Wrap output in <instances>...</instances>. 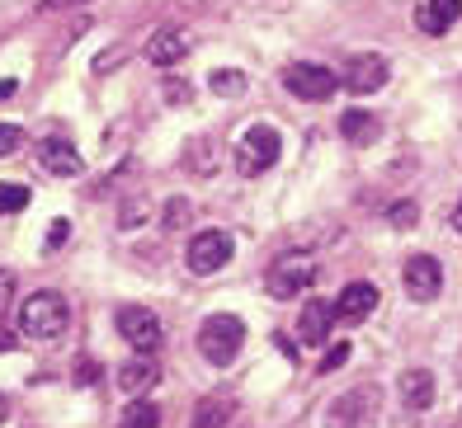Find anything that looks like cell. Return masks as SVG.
<instances>
[{
    "label": "cell",
    "instance_id": "44dd1931",
    "mask_svg": "<svg viewBox=\"0 0 462 428\" xmlns=\"http://www.w3.org/2000/svg\"><path fill=\"white\" fill-rule=\"evenodd\" d=\"M208 85H213V95H222V99H241V95H245V71L222 67V71L208 76Z\"/></svg>",
    "mask_w": 462,
    "mask_h": 428
},
{
    "label": "cell",
    "instance_id": "d6a6232c",
    "mask_svg": "<svg viewBox=\"0 0 462 428\" xmlns=\"http://www.w3.org/2000/svg\"><path fill=\"white\" fill-rule=\"evenodd\" d=\"M453 231L462 235V198H457V207H453Z\"/></svg>",
    "mask_w": 462,
    "mask_h": 428
},
{
    "label": "cell",
    "instance_id": "d4e9b609",
    "mask_svg": "<svg viewBox=\"0 0 462 428\" xmlns=\"http://www.w3.org/2000/svg\"><path fill=\"white\" fill-rule=\"evenodd\" d=\"M349 362V344H330L326 358H321V372H335V368H345Z\"/></svg>",
    "mask_w": 462,
    "mask_h": 428
},
{
    "label": "cell",
    "instance_id": "277c9868",
    "mask_svg": "<svg viewBox=\"0 0 462 428\" xmlns=\"http://www.w3.org/2000/svg\"><path fill=\"white\" fill-rule=\"evenodd\" d=\"M231 156H236V175L255 179V175H264V169H274V160L283 156V141H279L274 127H250V132H241Z\"/></svg>",
    "mask_w": 462,
    "mask_h": 428
},
{
    "label": "cell",
    "instance_id": "5b68a950",
    "mask_svg": "<svg viewBox=\"0 0 462 428\" xmlns=\"http://www.w3.org/2000/svg\"><path fill=\"white\" fill-rule=\"evenodd\" d=\"M283 85H288V95H298L307 104H321V99H330L335 90H340V76H335L330 67H317V61H292V67L283 71Z\"/></svg>",
    "mask_w": 462,
    "mask_h": 428
},
{
    "label": "cell",
    "instance_id": "e0dca14e",
    "mask_svg": "<svg viewBox=\"0 0 462 428\" xmlns=\"http://www.w3.org/2000/svg\"><path fill=\"white\" fill-rule=\"evenodd\" d=\"M340 132L349 146H373L377 137H383V118L368 114V109H345L340 114Z\"/></svg>",
    "mask_w": 462,
    "mask_h": 428
},
{
    "label": "cell",
    "instance_id": "ba28073f",
    "mask_svg": "<svg viewBox=\"0 0 462 428\" xmlns=\"http://www.w3.org/2000/svg\"><path fill=\"white\" fill-rule=\"evenodd\" d=\"M402 283L411 292V302H434L444 292V269H439L434 254H411L402 264Z\"/></svg>",
    "mask_w": 462,
    "mask_h": 428
},
{
    "label": "cell",
    "instance_id": "f1b7e54d",
    "mask_svg": "<svg viewBox=\"0 0 462 428\" xmlns=\"http://www.w3.org/2000/svg\"><path fill=\"white\" fill-rule=\"evenodd\" d=\"M392 226H415V203H396L392 207Z\"/></svg>",
    "mask_w": 462,
    "mask_h": 428
},
{
    "label": "cell",
    "instance_id": "7402d4cb",
    "mask_svg": "<svg viewBox=\"0 0 462 428\" xmlns=\"http://www.w3.org/2000/svg\"><path fill=\"white\" fill-rule=\"evenodd\" d=\"M161 423V410L152 400H133L128 410H123V419H118V428H156Z\"/></svg>",
    "mask_w": 462,
    "mask_h": 428
},
{
    "label": "cell",
    "instance_id": "ffe728a7",
    "mask_svg": "<svg viewBox=\"0 0 462 428\" xmlns=\"http://www.w3.org/2000/svg\"><path fill=\"white\" fill-rule=\"evenodd\" d=\"M231 396H208V400H199V410H194V428H226V419H231Z\"/></svg>",
    "mask_w": 462,
    "mask_h": 428
},
{
    "label": "cell",
    "instance_id": "8992f818",
    "mask_svg": "<svg viewBox=\"0 0 462 428\" xmlns=\"http://www.w3.org/2000/svg\"><path fill=\"white\" fill-rule=\"evenodd\" d=\"M231 250H236V241H231V231H222V226H213V231H199L194 241H189V269H194L199 278H208V273H217V269H226L231 264Z\"/></svg>",
    "mask_w": 462,
    "mask_h": 428
},
{
    "label": "cell",
    "instance_id": "2e32d148",
    "mask_svg": "<svg viewBox=\"0 0 462 428\" xmlns=\"http://www.w3.org/2000/svg\"><path fill=\"white\" fill-rule=\"evenodd\" d=\"M462 19V0H425V5L415 10V24L425 29V33H448L453 24Z\"/></svg>",
    "mask_w": 462,
    "mask_h": 428
},
{
    "label": "cell",
    "instance_id": "ac0fdd59",
    "mask_svg": "<svg viewBox=\"0 0 462 428\" xmlns=\"http://www.w3.org/2000/svg\"><path fill=\"white\" fill-rule=\"evenodd\" d=\"M402 405L406 410H430L434 405V377L425 372V368H411V372H402Z\"/></svg>",
    "mask_w": 462,
    "mask_h": 428
},
{
    "label": "cell",
    "instance_id": "3957f363",
    "mask_svg": "<svg viewBox=\"0 0 462 428\" xmlns=\"http://www.w3.org/2000/svg\"><path fill=\"white\" fill-rule=\"evenodd\" d=\"M311 283H317V260H311V254H302V250L279 254V260L269 264V273H264V287H269V296H279V302L307 292Z\"/></svg>",
    "mask_w": 462,
    "mask_h": 428
},
{
    "label": "cell",
    "instance_id": "4fadbf2b",
    "mask_svg": "<svg viewBox=\"0 0 462 428\" xmlns=\"http://www.w3.org/2000/svg\"><path fill=\"white\" fill-rule=\"evenodd\" d=\"M373 311H377V287H373V283H349L340 296H335V315L349 320V325L368 320Z\"/></svg>",
    "mask_w": 462,
    "mask_h": 428
},
{
    "label": "cell",
    "instance_id": "d6986e66",
    "mask_svg": "<svg viewBox=\"0 0 462 428\" xmlns=\"http://www.w3.org/2000/svg\"><path fill=\"white\" fill-rule=\"evenodd\" d=\"M184 169H189V175H199V179L217 175V137H189V146H184Z\"/></svg>",
    "mask_w": 462,
    "mask_h": 428
},
{
    "label": "cell",
    "instance_id": "4316f807",
    "mask_svg": "<svg viewBox=\"0 0 462 428\" xmlns=\"http://www.w3.org/2000/svg\"><path fill=\"white\" fill-rule=\"evenodd\" d=\"M67 241H71V222H52V226H48V250L67 245Z\"/></svg>",
    "mask_w": 462,
    "mask_h": 428
},
{
    "label": "cell",
    "instance_id": "7c38bea8",
    "mask_svg": "<svg viewBox=\"0 0 462 428\" xmlns=\"http://www.w3.org/2000/svg\"><path fill=\"white\" fill-rule=\"evenodd\" d=\"M377 400V391L368 387H359V391H345V396H335L330 405H326V419H321V428H359V419H364V410Z\"/></svg>",
    "mask_w": 462,
    "mask_h": 428
},
{
    "label": "cell",
    "instance_id": "836d02e7",
    "mask_svg": "<svg viewBox=\"0 0 462 428\" xmlns=\"http://www.w3.org/2000/svg\"><path fill=\"white\" fill-rule=\"evenodd\" d=\"M5 414H10V400H5V396H0V423H5Z\"/></svg>",
    "mask_w": 462,
    "mask_h": 428
},
{
    "label": "cell",
    "instance_id": "6da1fadb",
    "mask_svg": "<svg viewBox=\"0 0 462 428\" xmlns=\"http://www.w3.org/2000/svg\"><path fill=\"white\" fill-rule=\"evenodd\" d=\"M71 325V306L61 292H33L24 296V306H19V330H24L29 339H57L61 330Z\"/></svg>",
    "mask_w": 462,
    "mask_h": 428
},
{
    "label": "cell",
    "instance_id": "7a4b0ae2",
    "mask_svg": "<svg viewBox=\"0 0 462 428\" xmlns=\"http://www.w3.org/2000/svg\"><path fill=\"white\" fill-rule=\"evenodd\" d=\"M245 344V325H241V315H208L203 325H199V353L203 362H213V368H231L236 362Z\"/></svg>",
    "mask_w": 462,
    "mask_h": 428
},
{
    "label": "cell",
    "instance_id": "4dcf8cb0",
    "mask_svg": "<svg viewBox=\"0 0 462 428\" xmlns=\"http://www.w3.org/2000/svg\"><path fill=\"white\" fill-rule=\"evenodd\" d=\"M76 377H80V387H90V381H95V362L80 358V372H76Z\"/></svg>",
    "mask_w": 462,
    "mask_h": 428
},
{
    "label": "cell",
    "instance_id": "1f68e13d",
    "mask_svg": "<svg viewBox=\"0 0 462 428\" xmlns=\"http://www.w3.org/2000/svg\"><path fill=\"white\" fill-rule=\"evenodd\" d=\"M61 5H80V0H43V10H61Z\"/></svg>",
    "mask_w": 462,
    "mask_h": 428
},
{
    "label": "cell",
    "instance_id": "30bf717a",
    "mask_svg": "<svg viewBox=\"0 0 462 428\" xmlns=\"http://www.w3.org/2000/svg\"><path fill=\"white\" fill-rule=\"evenodd\" d=\"M189 52H194V33L184 24H165V29L152 33V42H146V61H156V67H175Z\"/></svg>",
    "mask_w": 462,
    "mask_h": 428
},
{
    "label": "cell",
    "instance_id": "9c48e42d",
    "mask_svg": "<svg viewBox=\"0 0 462 428\" xmlns=\"http://www.w3.org/2000/svg\"><path fill=\"white\" fill-rule=\"evenodd\" d=\"M345 90L354 95H377L387 85V61L377 57V52H364V57H349L345 61V76H340Z\"/></svg>",
    "mask_w": 462,
    "mask_h": 428
},
{
    "label": "cell",
    "instance_id": "52a82bcc",
    "mask_svg": "<svg viewBox=\"0 0 462 428\" xmlns=\"http://www.w3.org/2000/svg\"><path fill=\"white\" fill-rule=\"evenodd\" d=\"M114 325H118V334L128 339L137 353H156L161 349V320H156V311H146V306H118Z\"/></svg>",
    "mask_w": 462,
    "mask_h": 428
},
{
    "label": "cell",
    "instance_id": "cb8c5ba5",
    "mask_svg": "<svg viewBox=\"0 0 462 428\" xmlns=\"http://www.w3.org/2000/svg\"><path fill=\"white\" fill-rule=\"evenodd\" d=\"M19 146H24V127H14V123H0V156H14Z\"/></svg>",
    "mask_w": 462,
    "mask_h": 428
},
{
    "label": "cell",
    "instance_id": "8fae6325",
    "mask_svg": "<svg viewBox=\"0 0 462 428\" xmlns=\"http://www.w3.org/2000/svg\"><path fill=\"white\" fill-rule=\"evenodd\" d=\"M38 165L48 169V175L57 179H76L80 169H86V160H80V151L67 141V137H48V141H38Z\"/></svg>",
    "mask_w": 462,
    "mask_h": 428
},
{
    "label": "cell",
    "instance_id": "f546056e",
    "mask_svg": "<svg viewBox=\"0 0 462 428\" xmlns=\"http://www.w3.org/2000/svg\"><path fill=\"white\" fill-rule=\"evenodd\" d=\"M142 217H146V203H142V198H137V203H128V207H123V231H128L133 222H142Z\"/></svg>",
    "mask_w": 462,
    "mask_h": 428
},
{
    "label": "cell",
    "instance_id": "5bb4252c",
    "mask_svg": "<svg viewBox=\"0 0 462 428\" xmlns=\"http://www.w3.org/2000/svg\"><path fill=\"white\" fill-rule=\"evenodd\" d=\"M335 320H340V315H335V302H321V296H317V302H307V306H302L298 339H302V344H326V334H330Z\"/></svg>",
    "mask_w": 462,
    "mask_h": 428
},
{
    "label": "cell",
    "instance_id": "484cf974",
    "mask_svg": "<svg viewBox=\"0 0 462 428\" xmlns=\"http://www.w3.org/2000/svg\"><path fill=\"white\" fill-rule=\"evenodd\" d=\"M14 287H19V278H14V269H0V311H5V306L14 302Z\"/></svg>",
    "mask_w": 462,
    "mask_h": 428
},
{
    "label": "cell",
    "instance_id": "603a6c76",
    "mask_svg": "<svg viewBox=\"0 0 462 428\" xmlns=\"http://www.w3.org/2000/svg\"><path fill=\"white\" fill-rule=\"evenodd\" d=\"M29 188L24 184H0V217H10V212H24L29 207Z\"/></svg>",
    "mask_w": 462,
    "mask_h": 428
},
{
    "label": "cell",
    "instance_id": "9a60e30c",
    "mask_svg": "<svg viewBox=\"0 0 462 428\" xmlns=\"http://www.w3.org/2000/svg\"><path fill=\"white\" fill-rule=\"evenodd\" d=\"M156 377H161V368L142 353V358H133V362H123V368H118V391L133 396V400H142L146 391L156 387Z\"/></svg>",
    "mask_w": 462,
    "mask_h": 428
},
{
    "label": "cell",
    "instance_id": "83f0119b",
    "mask_svg": "<svg viewBox=\"0 0 462 428\" xmlns=\"http://www.w3.org/2000/svg\"><path fill=\"white\" fill-rule=\"evenodd\" d=\"M165 99H171V104H189V85L180 76H171V80H165Z\"/></svg>",
    "mask_w": 462,
    "mask_h": 428
}]
</instances>
